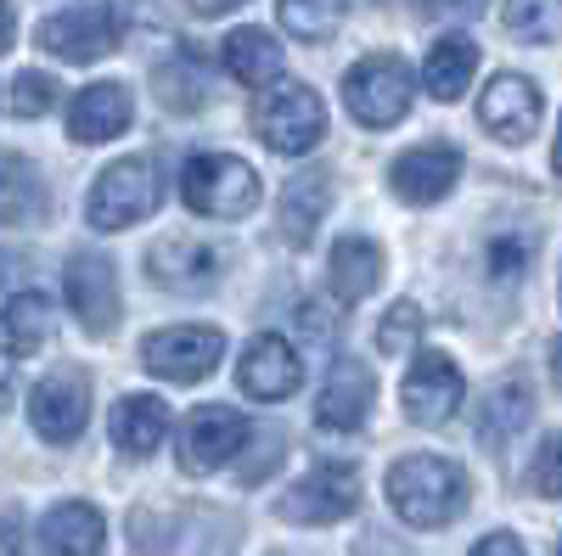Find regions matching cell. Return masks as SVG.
Here are the masks:
<instances>
[{
    "instance_id": "cell-1",
    "label": "cell",
    "mask_w": 562,
    "mask_h": 556,
    "mask_svg": "<svg viewBox=\"0 0 562 556\" xmlns=\"http://www.w3.org/2000/svg\"><path fill=\"white\" fill-rule=\"evenodd\" d=\"M389 506L411 529H445L467 512V473L450 455H400L389 478Z\"/></svg>"
},
{
    "instance_id": "cell-2",
    "label": "cell",
    "mask_w": 562,
    "mask_h": 556,
    "mask_svg": "<svg viewBox=\"0 0 562 556\" xmlns=\"http://www.w3.org/2000/svg\"><path fill=\"white\" fill-rule=\"evenodd\" d=\"M180 197L203 219H243L259 208V174L231 152H198L180 169Z\"/></svg>"
},
{
    "instance_id": "cell-3",
    "label": "cell",
    "mask_w": 562,
    "mask_h": 556,
    "mask_svg": "<svg viewBox=\"0 0 562 556\" xmlns=\"http://www.w3.org/2000/svg\"><path fill=\"white\" fill-rule=\"evenodd\" d=\"M411 97H416V79H411V63L394 57V52H371L360 57L349 73H344V107L355 124L366 129H389L411 113Z\"/></svg>"
},
{
    "instance_id": "cell-4",
    "label": "cell",
    "mask_w": 562,
    "mask_h": 556,
    "mask_svg": "<svg viewBox=\"0 0 562 556\" xmlns=\"http://www.w3.org/2000/svg\"><path fill=\"white\" fill-rule=\"evenodd\" d=\"M158 203H164L158 163L124 158V163H108L97 174V185L85 197V219H90V230H124V225H140L147 214H158Z\"/></svg>"
},
{
    "instance_id": "cell-5",
    "label": "cell",
    "mask_w": 562,
    "mask_h": 556,
    "mask_svg": "<svg viewBox=\"0 0 562 556\" xmlns=\"http://www.w3.org/2000/svg\"><path fill=\"white\" fill-rule=\"evenodd\" d=\"M254 129H259V141L281 158H304L321 147V135H326V107L310 84H276L265 90V97L254 102Z\"/></svg>"
},
{
    "instance_id": "cell-6",
    "label": "cell",
    "mask_w": 562,
    "mask_h": 556,
    "mask_svg": "<svg viewBox=\"0 0 562 556\" xmlns=\"http://www.w3.org/2000/svg\"><path fill=\"white\" fill-rule=\"evenodd\" d=\"M360 506V473L349 461H315V467L276 500V512L288 523H304V529H326V523H344Z\"/></svg>"
},
{
    "instance_id": "cell-7",
    "label": "cell",
    "mask_w": 562,
    "mask_h": 556,
    "mask_svg": "<svg viewBox=\"0 0 562 556\" xmlns=\"http://www.w3.org/2000/svg\"><path fill=\"white\" fill-rule=\"evenodd\" d=\"M254 439V422L243 410H231V405H198L192 416H186V433H180V467L203 478V473H220L231 467Z\"/></svg>"
},
{
    "instance_id": "cell-8",
    "label": "cell",
    "mask_w": 562,
    "mask_h": 556,
    "mask_svg": "<svg viewBox=\"0 0 562 556\" xmlns=\"http://www.w3.org/2000/svg\"><path fill=\"white\" fill-rule=\"evenodd\" d=\"M40 39V52H52L63 63H102L108 52H119V39H124V18L119 7H74V12H57V18H45L34 29Z\"/></svg>"
},
{
    "instance_id": "cell-9",
    "label": "cell",
    "mask_w": 562,
    "mask_h": 556,
    "mask_svg": "<svg viewBox=\"0 0 562 556\" xmlns=\"http://www.w3.org/2000/svg\"><path fill=\"white\" fill-rule=\"evenodd\" d=\"M220 360H225L220 327H164L140 338V365L164 383H203Z\"/></svg>"
},
{
    "instance_id": "cell-10",
    "label": "cell",
    "mask_w": 562,
    "mask_h": 556,
    "mask_svg": "<svg viewBox=\"0 0 562 556\" xmlns=\"http://www.w3.org/2000/svg\"><path fill=\"white\" fill-rule=\"evenodd\" d=\"M29 422L45 444H74L90 422V377L79 365H57L45 371L29 394Z\"/></svg>"
},
{
    "instance_id": "cell-11",
    "label": "cell",
    "mask_w": 562,
    "mask_h": 556,
    "mask_svg": "<svg viewBox=\"0 0 562 556\" xmlns=\"http://www.w3.org/2000/svg\"><path fill=\"white\" fill-rule=\"evenodd\" d=\"M467 383H461V365L450 354H434V349H422L405 371V383H400V405L416 428H439L456 416Z\"/></svg>"
},
{
    "instance_id": "cell-12",
    "label": "cell",
    "mask_w": 562,
    "mask_h": 556,
    "mask_svg": "<svg viewBox=\"0 0 562 556\" xmlns=\"http://www.w3.org/2000/svg\"><path fill=\"white\" fill-rule=\"evenodd\" d=\"M63 287H68V304H74V315H79V327H85L90 338H108L113 320H119V304H124L113 259L97 253V248L74 253V259H68V275H63Z\"/></svg>"
},
{
    "instance_id": "cell-13",
    "label": "cell",
    "mask_w": 562,
    "mask_h": 556,
    "mask_svg": "<svg viewBox=\"0 0 562 556\" xmlns=\"http://www.w3.org/2000/svg\"><path fill=\"white\" fill-rule=\"evenodd\" d=\"M147 270L158 287L198 298V293H214L220 270H225V248H214L209 237H164L147 248Z\"/></svg>"
},
{
    "instance_id": "cell-14",
    "label": "cell",
    "mask_w": 562,
    "mask_h": 556,
    "mask_svg": "<svg viewBox=\"0 0 562 556\" xmlns=\"http://www.w3.org/2000/svg\"><path fill=\"white\" fill-rule=\"evenodd\" d=\"M479 124L506 147H524L540 129V84L524 73H495L479 97Z\"/></svg>"
},
{
    "instance_id": "cell-15",
    "label": "cell",
    "mask_w": 562,
    "mask_h": 556,
    "mask_svg": "<svg viewBox=\"0 0 562 556\" xmlns=\"http://www.w3.org/2000/svg\"><path fill=\"white\" fill-rule=\"evenodd\" d=\"M456 180H461V152L445 147V141H428V147H411L394 158L389 169V185H394V197L411 203V208H428L439 197L456 192Z\"/></svg>"
},
{
    "instance_id": "cell-16",
    "label": "cell",
    "mask_w": 562,
    "mask_h": 556,
    "mask_svg": "<svg viewBox=\"0 0 562 556\" xmlns=\"http://www.w3.org/2000/svg\"><path fill=\"white\" fill-rule=\"evenodd\" d=\"M237 383H243V394H248V399L276 405V399H288V394L304 383V365H299V354H293V343H288V338L259 332V338L243 349Z\"/></svg>"
},
{
    "instance_id": "cell-17",
    "label": "cell",
    "mask_w": 562,
    "mask_h": 556,
    "mask_svg": "<svg viewBox=\"0 0 562 556\" xmlns=\"http://www.w3.org/2000/svg\"><path fill=\"white\" fill-rule=\"evenodd\" d=\"M371 405H378V377H371L360 360H344L333 377H326L321 399H315V422L326 433H360Z\"/></svg>"
},
{
    "instance_id": "cell-18",
    "label": "cell",
    "mask_w": 562,
    "mask_h": 556,
    "mask_svg": "<svg viewBox=\"0 0 562 556\" xmlns=\"http://www.w3.org/2000/svg\"><path fill=\"white\" fill-rule=\"evenodd\" d=\"M130 118H135L130 90L113 84V79H102V84H85L79 97H74V107H68V135H74L79 147H102V141H113V135L130 129Z\"/></svg>"
},
{
    "instance_id": "cell-19",
    "label": "cell",
    "mask_w": 562,
    "mask_h": 556,
    "mask_svg": "<svg viewBox=\"0 0 562 556\" xmlns=\"http://www.w3.org/2000/svg\"><path fill=\"white\" fill-rule=\"evenodd\" d=\"M40 551L45 556H102L108 551V523L97 506L63 500L40 518Z\"/></svg>"
},
{
    "instance_id": "cell-20",
    "label": "cell",
    "mask_w": 562,
    "mask_h": 556,
    "mask_svg": "<svg viewBox=\"0 0 562 556\" xmlns=\"http://www.w3.org/2000/svg\"><path fill=\"white\" fill-rule=\"evenodd\" d=\"M326 208H333V174H326V169H310V174L288 180L281 208H276L281 237H288L293 248H310L315 230H321V219H326Z\"/></svg>"
},
{
    "instance_id": "cell-21",
    "label": "cell",
    "mask_w": 562,
    "mask_h": 556,
    "mask_svg": "<svg viewBox=\"0 0 562 556\" xmlns=\"http://www.w3.org/2000/svg\"><path fill=\"white\" fill-rule=\"evenodd\" d=\"M473 73H479V45L467 34H439L428 63H422V84H428L434 102H461Z\"/></svg>"
},
{
    "instance_id": "cell-22",
    "label": "cell",
    "mask_w": 562,
    "mask_h": 556,
    "mask_svg": "<svg viewBox=\"0 0 562 556\" xmlns=\"http://www.w3.org/2000/svg\"><path fill=\"white\" fill-rule=\"evenodd\" d=\"M169 439V405L153 394H124L113 405V444L124 455H153Z\"/></svg>"
},
{
    "instance_id": "cell-23",
    "label": "cell",
    "mask_w": 562,
    "mask_h": 556,
    "mask_svg": "<svg viewBox=\"0 0 562 556\" xmlns=\"http://www.w3.org/2000/svg\"><path fill=\"white\" fill-rule=\"evenodd\" d=\"M220 63H225V73L237 79V84L259 90V84H276L281 79V45L265 29H237V34H225Z\"/></svg>"
},
{
    "instance_id": "cell-24",
    "label": "cell",
    "mask_w": 562,
    "mask_h": 556,
    "mask_svg": "<svg viewBox=\"0 0 562 556\" xmlns=\"http://www.w3.org/2000/svg\"><path fill=\"white\" fill-rule=\"evenodd\" d=\"M45 338H52V298L18 293L0 304V354L7 360H29Z\"/></svg>"
},
{
    "instance_id": "cell-25",
    "label": "cell",
    "mask_w": 562,
    "mask_h": 556,
    "mask_svg": "<svg viewBox=\"0 0 562 556\" xmlns=\"http://www.w3.org/2000/svg\"><path fill=\"white\" fill-rule=\"evenodd\" d=\"M383 282V248L371 237H338L333 242V287L344 304H360L366 293H378Z\"/></svg>"
},
{
    "instance_id": "cell-26",
    "label": "cell",
    "mask_w": 562,
    "mask_h": 556,
    "mask_svg": "<svg viewBox=\"0 0 562 556\" xmlns=\"http://www.w3.org/2000/svg\"><path fill=\"white\" fill-rule=\"evenodd\" d=\"M529 416H535V394H529V383H524V377H506V383H495V388L484 394L479 439H484L490 450H501L518 428H529Z\"/></svg>"
},
{
    "instance_id": "cell-27",
    "label": "cell",
    "mask_w": 562,
    "mask_h": 556,
    "mask_svg": "<svg viewBox=\"0 0 562 556\" xmlns=\"http://www.w3.org/2000/svg\"><path fill=\"white\" fill-rule=\"evenodd\" d=\"M40 203H45V192H40L34 163L18 158V152H0V225H23V219H34Z\"/></svg>"
},
{
    "instance_id": "cell-28",
    "label": "cell",
    "mask_w": 562,
    "mask_h": 556,
    "mask_svg": "<svg viewBox=\"0 0 562 556\" xmlns=\"http://www.w3.org/2000/svg\"><path fill=\"white\" fill-rule=\"evenodd\" d=\"M276 18L288 34L321 45V39H333L349 18V0H276Z\"/></svg>"
},
{
    "instance_id": "cell-29",
    "label": "cell",
    "mask_w": 562,
    "mask_h": 556,
    "mask_svg": "<svg viewBox=\"0 0 562 556\" xmlns=\"http://www.w3.org/2000/svg\"><path fill=\"white\" fill-rule=\"evenodd\" d=\"M501 23H506V34H518L529 45H551V39H562V0H506Z\"/></svg>"
},
{
    "instance_id": "cell-30",
    "label": "cell",
    "mask_w": 562,
    "mask_h": 556,
    "mask_svg": "<svg viewBox=\"0 0 562 556\" xmlns=\"http://www.w3.org/2000/svg\"><path fill=\"white\" fill-rule=\"evenodd\" d=\"M416 338H422V309H416L411 298H400V304L383 315V327H378V349H383V354H411Z\"/></svg>"
},
{
    "instance_id": "cell-31",
    "label": "cell",
    "mask_w": 562,
    "mask_h": 556,
    "mask_svg": "<svg viewBox=\"0 0 562 556\" xmlns=\"http://www.w3.org/2000/svg\"><path fill=\"white\" fill-rule=\"evenodd\" d=\"M52 102H57V79L52 73H18L12 79V113L18 118H45V113H52Z\"/></svg>"
},
{
    "instance_id": "cell-32",
    "label": "cell",
    "mask_w": 562,
    "mask_h": 556,
    "mask_svg": "<svg viewBox=\"0 0 562 556\" xmlns=\"http://www.w3.org/2000/svg\"><path fill=\"white\" fill-rule=\"evenodd\" d=\"M529 259H535V242L529 237H495L490 242V275H495V282H518Z\"/></svg>"
},
{
    "instance_id": "cell-33",
    "label": "cell",
    "mask_w": 562,
    "mask_h": 556,
    "mask_svg": "<svg viewBox=\"0 0 562 556\" xmlns=\"http://www.w3.org/2000/svg\"><path fill=\"white\" fill-rule=\"evenodd\" d=\"M535 489L546 495V500H562V428L540 444V455H535Z\"/></svg>"
},
{
    "instance_id": "cell-34",
    "label": "cell",
    "mask_w": 562,
    "mask_h": 556,
    "mask_svg": "<svg viewBox=\"0 0 562 556\" xmlns=\"http://www.w3.org/2000/svg\"><path fill=\"white\" fill-rule=\"evenodd\" d=\"M473 556H529V551L518 545V534H484L473 545Z\"/></svg>"
},
{
    "instance_id": "cell-35",
    "label": "cell",
    "mask_w": 562,
    "mask_h": 556,
    "mask_svg": "<svg viewBox=\"0 0 562 556\" xmlns=\"http://www.w3.org/2000/svg\"><path fill=\"white\" fill-rule=\"evenodd\" d=\"M186 7H192L198 18H225V12H237L243 0H186Z\"/></svg>"
},
{
    "instance_id": "cell-36",
    "label": "cell",
    "mask_w": 562,
    "mask_h": 556,
    "mask_svg": "<svg viewBox=\"0 0 562 556\" xmlns=\"http://www.w3.org/2000/svg\"><path fill=\"white\" fill-rule=\"evenodd\" d=\"M422 12H479L484 0H416Z\"/></svg>"
},
{
    "instance_id": "cell-37",
    "label": "cell",
    "mask_w": 562,
    "mask_h": 556,
    "mask_svg": "<svg viewBox=\"0 0 562 556\" xmlns=\"http://www.w3.org/2000/svg\"><path fill=\"white\" fill-rule=\"evenodd\" d=\"M12 39H18V18H12V7L0 0V57L12 52Z\"/></svg>"
},
{
    "instance_id": "cell-38",
    "label": "cell",
    "mask_w": 562,
    "mask_h": 556,
    "mask_svg": "<svg viewBox=\"0 0 562 556\" xmlns=\"http://www.w3.org/2000/svg\"><path fill=\"white\" fill-rule=\"evenodd\" d=\"M0 556H23V551H18V523H12V518H0Z\"/></svg>"
},
{
    "instance_id": "cell-39",
    "label": "cell",
    "mask_w": 562,
    "mask_h": 556,
    "mask_svg": "<svg viewBox=\"0 0 562 556\" xmlns=\"http://www.w3.org/2000/svg\"><path fill=\"white\" fill-rule=\"evenodd\" d=\"M551 383H557V388H562V338H557V343H551Z\"/></svg>"
},
{
    "instance_id": "cell-40",
    "label": "cell",
    "mask_w": 562,
    "mask_h": 556,
    "mask_svg": "<svg viewBox=\"0 0 562 556\" xmlns=\"http://www.w3.org/2000/svg\"><path fill=\"white\" fill-rule=\"evenodd\" d=\"M551 169L562 174V129H557V147H551Z\"/></svg>"
},
{
    "instance_id": "cell-41",
    "label": "cell",
    "mask_w": 562,
    "mask_h": 556,
    "mask_svg": "<svg viewBox=\"0 0 562 556\" xmlns=\"http://www.w3.org/2000/svg\"><path fill=\"white\" fill-rule=\"evenodd\" d=\"M557 556H562V545H557Z\"/></svg>"
}]
</instances>
